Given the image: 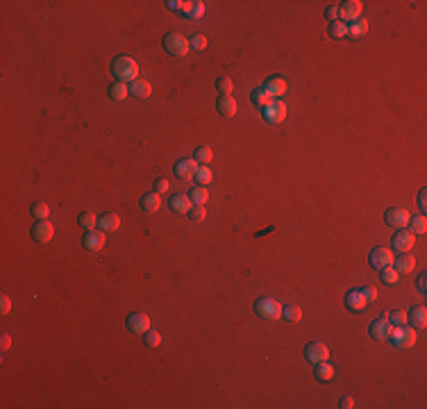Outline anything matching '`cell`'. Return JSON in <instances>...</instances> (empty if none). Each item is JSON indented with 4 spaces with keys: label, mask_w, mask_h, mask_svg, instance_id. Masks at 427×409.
I'll list each match as a JSON object with an SVG mask.
<instances>
[{
    "label": "cell",
    "mask_w": 427,
    "mask_h": 409,
    "mask_svg": "<svg viewBox=\"0 0 427 409\" xmlns=\"http://www.w3.org/2000/svg\"><path fill=\"white\" fill-rule=\"evenodd\" d=\"M112 75L116 77V82H134L139 77V64L136 59L121 55L112 62Z\"/></svg>",
    "instance_id": "6da1fadb"
},
{
    "label": "cell",
    "mask_w": 427,
    "mask_h": 409,
    "mask_svg": "<svg viewBox=\"0 0 427 409\" xmlns=\"http://www.w3.org/2000/svg\"><path fill=\"white\" fill-rule=\"evenodd\" d=\"M386 339L391 341V343L395 345V348H400V350H407V348H411L413 343H416V339H418V334H416V330L413 327H407V325H391V330H389V336Z\"/></svg>",
    "instance_id": "7a4b0ae2"
},
{
    "label": "cell",
    "mask_w": 427,
    "mask_h": 409,
    "mask_svg": "<svg viewBox=\"0 0 427 409\" xmlns=\"http://www.w3.org/2000/svg\"><path fill=\"white\" fill-rule=\"evenodd\" d=\"M254 314L261 321H277V318H282V304L273 298H259L254 302Z\"/></svg>",
    "instance_id": "3957f363"
},
{
    "label": "cell",
    "mask_w": 427,
    "mask_h": 409,
    "mask_svg": "<svg viewBox=\"0 0 427 409\" xmlns=\"http://www.w3.org/2000/svg\"><path fill=\"white\" fill-rule=\"evenodd\" d=\"M162 43H164V50H166L168 55H173V57H184V55L189 53V39L182 36L180 32H171V34H166Z\"/></svg>",
    "instance_id": "277c9868"
},
{
    "label": "cell",
    "mask_w": 427,
    "mask_h": 409,
    "mask_svg": "<svg viewBox=\"0 0 427 409\" xmlns=\"http://www.w3.org/2000/svg\"><path fill=\"white\" fill-rule=\"evenodd\" d=\"M263 121L266 123H271V125H277V123H282L286 118V103L284 100H273L268 107H263Z\"/></svg>",
    "instance_id": "5b68a950"
},
{
    "label": "cell",
    "mask_w": 427,
    "mask_h": 409,
    "mask_svg": "<svg viewBox=\"0 0 427 409\" xmlns=\"http://www.w3.org/2000/svg\"><path fill=\"white\" fill-rule=\"evenodd\" d=\"M304 357L311 364H321V362H327L330 350H327V345L323 341H311V343L304 345Z\"/></svg>",
    "instance_id": "8992f818"
},
{
    "label": "cell",
    "mask_w": 427,
    "mask_h": 409,
    "mask_svg": "<svg viewBox=\"0 0 427 409\" xmlns=\"http://www.w3.org/2000/svg\"><path fill=\"white\" fill-rule=\"evenodd\" d=\"M409 221H411V218H409V212L402 207H391V209H386V214H384V223L391 227H395V230L407 227Z\"/></svg>",
    "instance_id": "52a82bcc"
},
{
    "label": "cell",
    "mask_w": 427,
    "mask_h": 409,
    "mask_svg": "<svg viewBox=\"0 0 427 409\" xmlns=\"http://www.w3.org/2000/svg\"><path fill=\"white\" fill-rule=\"evenodd\" d=\"M52 236H55V225L48 218L36 221L34 225H32V239H34L36 243H48V241H52Z\"/></svg>",
    "instance_id": "ba28073f"
},
{
    "label": "cell",
    "mask_w": 427,
    "mask_h": 409,
    "mask_svg": "<svg viewBox=\"0 0 427 409\" xmlns=\"http://www.w3.org/2000/svg\"><path fill=\"white\" fill-rule=\"evenodd\" d=\"M339 7V21H357V18H361V9L363 5L359 3V0H345V3L336 5Z\"/></svg>",
    "instance_id": "9c48e42d"
},
{
    "label": "cell",
    "mask_w": 427,
    "mask_h": 409,
    "mask_svg": "<svg viewBox=\"0 0 427 409\" xmlns=\"http://www.w3.org/2000/svg\"><path fill=\"white\" fill-rule=\"evenodd\" d=\"M107 232L102 230H86L84 239H82V248L84 250H91V252H98V250L104 248V241H107Z\"/></svg>",
    "instance_id": "30bf717a"
},
{
    "label": "cell",
    "mask_w": 427,
    "mask_h": 409,
    "mask_svg": "<svg viewBox=\"0 0 427 409\" xmlns=\"http://www.w3.org/2000/svg\"><path fill=\"white\" fill-rule=\"evenodd\" d=\"M413 241H416V234H413L411 230H407V227H402V230H398L393 234L391 243H393V248L398 250V252H409V250L413 248Z\"/></svg>",
    "instance_id": "8fae6325"
},
{
    "label": "cell",
    "mask_w": 427,
    "mask_h": 409,
    "mask_svg": "<svg viewBox=\"0 0 427 409\" xmlns=\"http://www.w3.org/2000/svg\"><path fill=\"white\" fill-rule=\"evenodd\" d=\"M368 259H370V266L375 268V271H382V268L393 264V252H391L389 248H372Z\"/></svg>",
    "instance_id": "7c38bea8"
},
{
    "label": "cell",
    "mask_w": 427,
    "mask_h": 409,
    "mask_svg": "<svg viewBox=\"0 0 427 409\" xmlns=\"http://www.w3.org/2000/svg\"><path fill=\"white\" fill-rule=\"evenodd\" d=\"M127 330L132 334H145L150 330V318L148 314H130L127 316Z\"/></svg>",
    "instance_id": "4fadbf2b"
},
{
    "label": "cell",
    "mask_w": 427,
    "mask_h": 409,
    "mask_svg": "<svg viewBox=\"0 0 427 409\" xmlns=\"http://www.w3.org/2000/svg\"><path fill=\"white\" fill-rule=\"evenodd\" d=\"M261 89L266 91V93L271 95L273 100H277L280 95H284V93H286V80H284L282 75H273V77H268L266 84H263Z\"/></svg>",
    "instance_id": "5bb4252c"
},
{
    "label": "cell",
    "mask_w": 427,
    "mask_h": 409,
    "mask_svg": "<svg viewBox=\"0 0 427 409\" xmlns=\"http://www.w3.org/2000/svg\"><path fill=\"white\" fill-rule=\"evenodd\" d=\"M175 175L180 177V180H193V175H195V171H198V162H195L193 157L191 159H180V162L175 164Z\"/></svg>",
    "instance_id": "9a60e30c"
},
{
    "label": "cell",
    "mask_w": 427,
    "mask_h": 409,
    "mask_svg": "<svg viewBox=\"0 0 427 409\" xmlns=\"http://www.w3.org/2000/svg\"><path fill=\"white\" fill-rule=\"evenodd\" d=\"M366 304H368L366 295L359 289H352L345 293V307H348L350 312H361V309H366Z\"/></svg>",
    "instance_id": "2e32d148"
},
{
    "label": "cell",
    "mask_w": 427,
    "mask_h": 409,
    "mask_svg": "<svg viewBox=\"0 0 427 409\" xmlns=\"http://www.w3.org/2000/svg\"><path fill=\"white\" fill-rule=\"evenodd\" d=\"M389 330H391V323L386 321V318H375V321L370 323V327H368V334H370L372 339L382 341L389 336Z\"/></svg>",
    "instance_id": "e0dca14e"
},
{
    "label": "cell",
    "mask_w": 427,
    "mask_h": 409,
    "mask_svg": "<svg viewBox=\"0 0 427 409\" xmlns=\"http://www.w3.org/2000/svg\"><path fill=\"white\" fill-rule=\"evenodd\" d=\"M130 93L136 95V98H141V100H145V98H150V95H152V86H150L148 80H143V77H136L134 82H130Z\"/></svg>",
    "instance_id": "ac0fdd59"
},
{
    "label": "cell",
    "mask_w": 427,
    "mask_h": 409,
    "mask_svg": "<svg viewBox=\"0 0 427 409\" xmlns=\"http://www.w3.org/2000/svg\"><path fill=\"white\" fill-rule=\"evenodd\" d=\"M216 109H218V114L225 118L236 116V100L232 98V95H221V98L216 100Z\"/></svg>",
    "instance_id": "d6986e66"
},
{
    "label": "cell",
    "mask_w": 427,
    "mask_h": 409,
    "mask_svg": "<svg viewBox=\"0 0 427 409\" xmlns=\"http://www.w3.org/2000/svg\"><path fill=\"white\" fill-rule=\"evenodd\" d=\"M118 227H121V216H118V214L107 212V214H102V216L98 218V230H102V232H116Z\"/></svg>",
    "instance_id": "ffe728a7"
},
{
    "label": "cell",
    "mask_w": 427,
    "mask_h": 409,
    "mask_svg": "<svg viewBox=\"0 0 427 409\" xmlns=\"http://www.w3.org/2000/svg\"><path fill=\"white\" fill-rule=\"evenodd\" d=\"M171 209L175 214H189V209L193 207V202H191V198L186 193H175V195H171Z\"/></svg>",
    "instance_id": "44dd1931"
},
{
    "label": "cell",
    "mask_w": 427,
    "mask_h": 409,
    "mask_svg": "<svg viewBox=\"0 0 427 409\" xmlns=\"http://www.w3.org/2000/svg\"><path fill=\"white\" fill-rule=\"evenodd\" d=\"M407 323H411L413 330H422V327L427 325V309L422 307V304L420 307H413L407 316Z\"/></svg>",
    "instance_id": "7402d4cb"
},
{
    "label": "cell",
    "mask_w": 427,
    "mask_h": 409,
    "mask_svg": "<svg viewBox=\"0 0 427 409\" xmlns=\"http://www.w3.org/2000/svg\"><path fill=\"white\" fill-rule=\"evenodd\" d=\"M391 266H393L395 271L400 273V275H404V273H411L413 271V266H416V259H413L411 254L402 252L400 257H393V264H391Z\"/></svg>",
    "instance_id": "603a6c76"
},
{
    "label": "cell",
    "mask_w": 427,
    "mask_h": 409,
    "mask_svg": "<svg viewBox=\"0 0 427 409\" xmlns=\"http://www.w3.org/2000/svg\"><path fill=\"white\" fill-rule=\"evenodd\" d=\"M141 209L143 212H148V214H152V212H157L159 209V205H162V198H159V193H145V195H141Z\"/></svg>",
    "instance_id": "cb8c5ba5"
},
{
    "label": "cell",
    "mask_w": 427,
    "mask_h": 409,
    "mask_svg": "<svg viewBox=\"0 0 427 409\" xmlns=\"http://www.w3.org/2000/svg\"><path fill=\"white\" fill-rule=\"evenodd\" d=\"M127 95H130V86L125 84V82H114L112 86H109V98L112 100H125Z\"/></svg>",
    "instance_id": "d4e9b609"
},
{
    "label": "cell",
    "mask_w": 427,
    "mask_h": 409,
    "mask_svg": "<svg viewBox=\"0 0 427 409\" xmlns=\"http://www.w3.org/2000/svg\"><path fill=\"white\" fill-rule=\"evenodd\" d=\"M313 375H316V380H321V382H327V380H332V375H334V366L332 364H327V362H321V364H313Z\"/></svg>",
    "instance_id": "484cf974"
},
{
    "label": "cell",
    "mask_w": 427,
    "mask_h": 409,
    "mask_svg": "<svg viewBox=\"0 0 427 409\" xmlns=\"http://www.w3.org/2000/svg\"><path fill=\"white\" fill-rule=\"evenodd\" d=\"M327 34H330L332 39H345V36H348V23H343V21L330 23V27H327Z\"/></svg>",
    "instance_id": "4316f807"
},
{
    "label": "cell",
    "mask_w": 427,
    "mask_h": 409,
    "mask_svg": "<svg viewBox=\"0 0 427 409\" xmlns=\"http://www.w3.org/2000/svg\"><path fill=\"white\" fill-rule=\"evenodd\" d=\"M368 32V21H363V18H357V21H352L348 25V36H363Z\"/></svg>",
    "instance_id": "83f0119b"
},
{
    "label": "cell",
    "mask_w": 427,
    "mask_h": 409,
    "mask_svg": "<svg viewBox=\"0 0 427 409\" xmlns=\"http://www.w3.org/2000/svg\"><path fill=\"white\" fill-rule=\"evenodd\" d=\"M189 198H191V202L193 205H204L207 202V198H209V191H207V186H193V189L189 191Z\"/></svg>",
    "instance_id": "f1b7e54d"
},
{
    "label": "cell",
    "mask_w": 427,
    "mask_h": 409,
    "mask_svg": "<svg viewBox=\"0 0 427 409\" xmlns=\"http://www.w3.org/2000/svg\"><path fill=\"white\" fill-rule=\"evenodd\" d=\"M282 318H286L289 323H298L302 318V309L298 304H286V307H282Z\"/></svg>",
    "instance_id": "f546056e"
},
{
    "label": "cell",
    "mask_w": 427,
    "mask_h": 409,
    "mask_svg": "<svg viewBox=\"0 0 427 409\" xmlns=\"http://www.w3.org/2000/svg\"><path fill=\"white\" fill-rule=\"evenodd\" d=\"M250 100H252V103L257 105V107H261V109L268 107V105L273 103V98H271V95H268L263 89H254L252 93H250Z\"/></svg>",
    "instance_id": "4dcf8cb0"
},
{
    "label": "cell",
    "mask_w": 427,
    "mask_h": 409,
    "mask_svg": "<svg viewBox=\"0 0 427 409\" xmlns=\"http://www.w3.org/2000/svg\"><path fill=\"white\" fill-rule=\"evenodd\" d=\"M407 225H409V230H411L413 234H425V232H427V218H425V214H420V216H413V221H409Z\"/></svg>",
    "instance_id": "1f68e13d"
},
{
    "label": "cell",
    "mask_w": 427,
    "mask_h": 409,
    "mask_svg": "<svg viewBox=\"0 0 427 409\" xmlns=\"http://www.w3.org/2000/svg\"><path fill=\"white\" fill-rule=\"evenodd\" d=\"M77 225L84 227V230H95V225H98V218H95L91 212H82L80 216H77Z\"/></svg>",
    "instance_id": "d6a6232c"
},
{
    "label": "cell",
    "mask_w": 427,
    "mask_h": 409,
    "mask_svg": "<svg viewBox=\"0 0 427 409\" xmlns=\"http://www.w3.org/2000/svg\"><path fill=\"white\" fill-rule=\"evenodd\" d=\"M382 282L384 284H389V286H393V284H398V280H400V273L395 271L393 266H386V268H382Z\"/></svg>",
    "instance_id": "836d02e7"
},
{
    "label": "cell",
    "mask_w": 427,
    "mask_h": 409,
    "mask_svg": "<svg viewBox=\"0 0 427 409\" xmlns=\"http://www.w3.org/2000/svg\"><path fill=\"white\" fill-rule=\"evenodd\" d=\"M211 157H214V152L207 148V145H200V148H195V155H193V159L198 164H202V166H207L209 162H211Z\"/></svg>",
    "instance_id": "e575fe53"
},
{
    "label": "cell",
    "mask_w": 427,
    "mask_h": 409,
    "mask_svg": "<svg viewBox=\"0 0 427 409\" xmlns=\"http://www.w3.org/2000/svg\"><path fill=\"white\" fill-rule=\"evenodd\" d=\"M195 182H198L200 186H207L209 182H211V168L209 166H198V171H195Z\"/></svg>",
    "instance_id": "d590c367"
},
{
    "label": "cell",
    "mask_w": 427,
    "mask_h": 409,
    "mask_svg": "<svg viewBox=\"0 0 427 409\" xmlns=\"http://www.w3.org/2000/svg\"><path fill=\"white\" fill-rule=\"evenodd\" d=\"M384 318H386V321H389L393 327H395V325H407V314L400 312V309H393V312H389Z\"/></svg>",
    "instance_id": "8d00e7d4"
},
{
    "label": "cell",
    "mask_w": 427,
    "mask_h": 409,
    "mask_svg": "<svg viewBox=\"0 0 427 409\" xmlns=\"http://www.w3.org/2000/svg\"><path fill=\"white\" fill-rule=\"evenodd\" d=\"M48 212H50V207L45 202H34L30 207V214L36 218V221H43V218H48Z\"/></svg>",
    "instance_id": "74e56055"
},
{
    "label": "cell",
    "mask_w": 427,
    "mask_h": 409,
    "mask_svg": "<svg viewBox=\"0 0 427 409\" xmlns=\"http://www.w3.org/2000/svg\"><path fill=\"white\" fill-rule=\"evenodd\" d=\"M216 89L221 95H232V89H234V84H232L230 77H218L216 80Z\"/></svg>",
    "instance_id": "f35d334b"
},
{
    "label": "cell",
    "mask_w": 427,
    "mask_h": 409,
    "mask_svg": "<svg viewBox=\"0 0 427 409\" xmlns=\"http://www.w3.org/2000/svg\"><path fill=\"white\" fill-rule=\"evenodd\" d=\"M143 343L148 345V348H157V345L162 343V334H159V332L148 330V332L143 334Z\"/></svg>",
    "instance_id": "ab89813d"
},
{
    "label": "cell",
    "mask_w": 427,
    "mask_h": 409,
    "mask_svg": "<svg viewBox=\"0 0 427 409\" xmlns=\"http://www.w3.org/2000/svg\"><path fill=\"white\" fill-rule=\"evenodd\" d=\"M204 216H207V212H204L202 205H193V207L189 209V218H191L193 223H202Z\"/></svg>",
    "instance_id": "60d3db41"
},
{
    "label": "cell",
    "mask_w": 427,
    "mask_h": 409,
    "mask_svg": "<svg viewBox=\"0 0 427 409\" xmlns=\"http://www.w3.org/2000/svg\"><path fill=\"white\" fill-rule=\"evenodd\" d=\"M189 48H193V50H204L207 48V36L204 34H193L189 39Z\"/></svg>",
    "instance_id": "b9f144b4"
},
{
    "label": "cell",
    "mask_w": 427,
    "mask_h": 409,
    "mask_svg": "<svg viewBox=\"0 0 427 409\" xmlns=\"http://www.w3.org/2000/svg\"><path fill=\"white\" fill-rule=\"evenodd\" d=\"M152 189H154V193H166L168 191V180L166 177H157V180H154V184H152Z\"/></svg>",
    "instance_id": "7bdbcfd3"
},
{
    "label": "cell",
    "mask_w": 427,
    "mask_h": 409,
    "mask_svg": "<svg viewBox=\"0 0 427 409\" xmlns=\"http://www.w3.org/2000/svg\"><path fill=\"white\" fill-rule=\"evenodd\" d=\"M359 291L366 295V300H377V289L372 284H361V286H359Z\"/></svg>",
    "instance_id": "ee69618b"
},
{
    "label": "cell",
    "mask_w": 427,
    "mask_h": 409,
    "mask_svg": "<svg viewBox=\"0 0 427 409\" xmlns=\"http://www.w3.org/2000/svg\"><path fill=\"white\" fill-rule=\"evenodd\" d=\"M204 14V3H193V9H191L186 16L189 18H200Z\"/></svg>",
    "instance_id": "f6af8a7d"
},
{
    "label": "cell",
    "mask_w": 427,
    "mask_h": 409,
    "mask_svg": "<svg viewBox=\"0 0 427 409\" xmlns=\"http://www.w3.org/2000/svg\"><path fill=\"white\" fill-rule=\"evenodd\" d=\"M325 18L330 23H334V21H339V7L336 5H332V7H327L325 9Z\"/></svg>",
    "instance_id": "bcb514c9"
},
{
    "label": "cell",
    "mask_w": 427,
    "mask_h": 409,
    "mask_svg": "<svg viewBox=\"0 0 427 409\" xmlns=\"http://www.w3.org/2000/svg\"><path fill=\"white\" fill-rule=\"evenodd\" d=\"M339 407L341 409H352L354 407L352 395H341V398H339Z\"/></svg>",
    "instance_id": "7dc6e473"
},
{
    "label": "cell",
    "mask_w": 427,
    "mask_h": 409,
    "mask_svg": "<svg viewBox=\"0 0 427 409\" xmlns=\"http://www.w3.org/2000/svg\"><path fill=\"white\" fill-rule=\"evenodd\" d=\"M418 207H420L422 214L427 212V191H425V189H422L420 193H418Z\"/></svg>",
    "instance_id": "c3c4849f"
},
{
    "label": "cell",
    "mask_w": 427,
    "mask_h": 409,
    "mask_svg": "<svg viewBox=\"0 0 427 409\" xmlns=\"http://www.w3.org/2000/svg\"><path fill=\"white\" fill-rule=\"evenodd\" d=\"M0 312H3V314L12 312V300H9L7 295H3V298H0Z\"/></svg>",
    "instance_id": "681fc988"
},
{
    "label": "cell",
    "mask_w": 427,
    "mask_h": 409,
    "mask_svg": "<svg viewBox=\"0 0 427 409\" xmlns=\"http://www.w3.org/2000/svg\"><path fill=\"white\" fill-rule=\"evenodd\" d=\"M166 7L173 9V12H175V9H177V12H182V9H184V3H180V0H168Z\"/></svg>",
    "instance_id": "f907efd6"
},
{
    "label": "cell",
    "mask_w": 427,
    "mask_h": 409,
    "mask_svg": "<svg viewBox=\"0 0 427 409\" xmlns=\"http://www.w3.org/2000/svg\"><path fill=\"white\" fill-rule=\"evenodd\" d=\"M0 345H3V350H9V345H12V339H9V334H3V339H0Z\"/></svg>",
    "instance_id": "816d5d0a"
},
{
    "label": "cell",
    "mask_w": 427,
    "mask_h": 409,
    "mask_svg": "<svg viewBox=\"0 0 427 409\" xmlns=\"http://www.w3.org/2000/svg\"><path fill=\"white\" fill-rule=\"evenodd\" d=\"M425 277L427 275H420V280H418V289H420V293H425Z\"/></svg>",
    "instance_id": "f5cc1de1"
}]
</instances>
